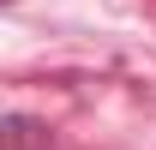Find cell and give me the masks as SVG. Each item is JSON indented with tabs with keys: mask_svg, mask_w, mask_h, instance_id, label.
Returning <instances> with one entry per match:
<instances>
[{
	"mask_svg": "<svg viewBox=\"0 0 156 150\" xmlns=\"http://www.w3.org/2000/svg\"><path fill=\"white\" fill-rule=\"evenodd\" d=\"M36 144V126L30 120H12V126H0V150H30Z\"/></svg>",
	"mask_w": 156,
	"mask_h": 150,
	"instance_id": "1",
	"label": "cell"
}]
</instances>
